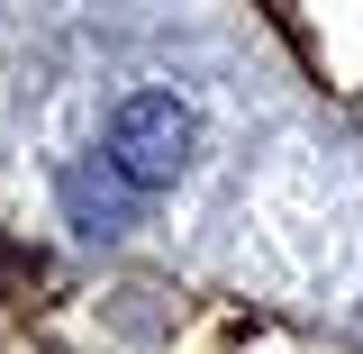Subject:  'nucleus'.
<instances>
[{
	"instance_id": "1",
	"label": "nucleus",
	"mask_w": 363,
	"mask_h": 354,
	"mask_svg": "<svg viewBox=\"0 0 363 354\" xmlns=\"http://www.w3.org/2000/svg\"><path fill=\"white\" fill-rule=\"evenodd\" d=\"M191 145H200L191 100H173V91H136V100H118V118H109V145H100V155H109L136 191H164V182H182Z\"/></svg>"
},
{
	"instance_id": "2",
	"label": "nucleus",
	"mask_w": 363,
	"mask_h": 354,
	"mask_svg": "<svg viewBox=\"0 0 363 354\" xmlns=\"http://www.w3.org/2000/svg\"><path fill=\"white\" fill-rule=\"evenodd\" d=\"M136 191L109 155H91V164H73V182H64V209H73V227H91V236H118V227L136 219Z\"/></svg>"
}]
</instances>
